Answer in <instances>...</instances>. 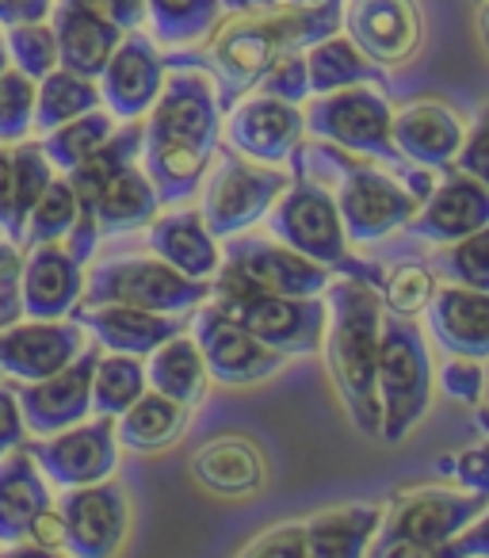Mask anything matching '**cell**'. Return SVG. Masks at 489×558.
<instances>
[{
  "mask_svg": "<svg viewBox=\"0 0 489 558\" xmlns=\"http://www.w3.org/2000/svg\"><path fill=\"white\" fill-rule=\"evenodd\" d=\"M146 116L142 169L157 199L169 207L192 203L222 138V108L210 73L199 65H172Z\"/></svg>",
  "mask_w": 489,
  "mask_h": 558,
  "instance_id": "cell-1",
  "label": "cell"
},
{
  "mask_svg": "<svg viewBox=\"0 0 489 558\" xmlns=\"http://www.w3.org/2000/svg\"><path fill=\"white\" fill-rule=\"evenodd\" d=\"M344 0H326L314 9H268L237 16L233 24H222L210 39L207 58H164V65H203L215 77L218 108L230 111L241 96L257 88L260 73L283 58L288 50H306L310 43L337 35L341 27Z\"/></svg>",
  "mask_w": 489,
  "mask_h": 558,
  "instance_id": "cell-2",
  "label": "cell"
},
{
  "mask_svg": "<svg viewBox=\"0 0 489 558\" xmlns=\"http://www.w3.org/2000/svg\"><path fill=\"white\" fill-rule=\"evenodd\" d=\"M326 295V364L341 402L349 405L352 425L364 436H379L382 410L375 387V360H379V318L382 299L371 283L359 279H329Z\"/></svg>",
  "mask_w": 489,
  "mask_h": 558,
  "instance_id": "cell-3",
  "label": "cell"
},
{
  "mask_svg": "<svg viewBox=\"0 0 489 558\" xmlns=\"http://www.w3.org/2000/svg\"><path fill=\"white\" fill-rule=\"evenodd\" d=\"M288 161L295 165V172H291L283 195L272 203V210L265 215L272 238L283 241L288 248H295V253L318 260L321 268H329L333 276L359 279V283H371V288L379 291L382 268L371 260L352 256L349 238H344V226H341V215H337L333 192L326 187V180L310 177V172L303 169L298 146Z\"/></svg>",
  "mask_w": 489,
  "mask_h": 558,
  "instance_id": "cell-4",
  "label": "cell"
},
{
  "mask_svg": "<svg viewBox=\"0 0 489 558\" xmlns=\"http://www.w3.org/2000/svg\"><path fill=\"white\" fill-rule=\"evenodd\" d=\"M298 157L303 169L318 180H329L337 187L333 203L341 215L344 238L371 245V241L390 238L394 230H402L417 210V195L390 172L375 169L367 161H356L349 149L341 146H314L306 149L298 142Z\"/></svg>",
  "mask_w": 489,
  "mask_h": 558,
  "instance_id": "cell-5",
  "label": "cell"
},
{
  "mask_svg": "<svg viewBox=\"0 0 489 558\" xmlns=\"http://www.w3.org/2000/svg\"><path fill=\"white\" fill-rule=\"evenodd\" d=\"M390 104L382 93H375L371 85H349L333 88V93H318V100L306 108L303 123L314 138L341 146L356 157H375V161L390 165L394 177L409 187L417 199H425L432 192L436 180L428 177V169L405 161L402 149L390 138Z\"/></svg>",
  "mask_w": 489,
  "mask_h": 558,
  "instance_id": "cell-6",
  "label": "cell"
},
{
  "mask_svg": "<svg viewBox=\"0 0 489 558\" xmlns=\"http://www.w3.org/2000/svg\"><path fill=\"white\" fill-rule=\"evenodd\" d=\"M436 367L428 360L425 333L413 318L387 311L379 318V360H375V387H379L382 425L379 436L387 444H402L417 428L432 402Z\"/></svg>",
  "mask_w": 489,
  "mask_h": 558,
  "instance_id": "cell-7",
  "label": "cell"
},
{
  "mask_svg": "<svg viewBox=\"0 0 489 558\" xmlns=\"http://www.w3.org/2000/svg\"><path fill=\"white\" fill-rule=\"evenodd\" d=\"M489 494H451V489H409L390 501L375 532V558H443V547L466 524L486 512Z\"/></svg>",
  "mask_w": 489,
  "mask_h": 558,
  "instance_id": "cell-8",
  "label": "cell"
},
{
  "mask_svg": "<svg viewBox=\"0 0 489 558\" xmlns=\"http://www.w3.org/2000/svg\"><path fill=\"white\" fill-rule=\"evenodd\" d=\"M218 165L207 169V187H203V226L215 238H230L257 226L260 218L272 210V203L288 187V172L280 165H257L249 157H241L233 146H218Z\"/></svg>",
  "mask_w": 489,
  "mask_h": 558,
  "instance_id": "cell-9",
  "label": "cell"
},
{
  "mask_svg": "<svg viewBox=\"0 0 489 558\" xmlns=\"http://www.w3.org/2000/svg\"><path fill=\"white\" fill-rule=\"evenodd\" d=\"M210 299V279H192L161 256H123L88 271L81 303H126L157 314H187Z\"/></svg>",
  "mask_w": 489,
  "mask_h": 558,
  "instance_id": "cell-10",
  "label": "cell"
},
{
  "mask_svg": "<svg viewBox=\"0 0 489 558\" xmlns=\"http://www.w3.org/2000/svg\"><path fill=\"white\" fill-rule=\"evenodd\" d=\"M333 271L295 253L283 241L233 238L222 248V268L210 279V291H260V295H321Z\"/></svg>",
  "mask_w": 489,
  "mask_h": 558,
  "instance_id": "cell-11",
  "label": "cell"
},
{
  "mask_svg": "<svg viewBox=\"0 0 489 558\" xmlns=\"http://www.w3.org/2000/svg\"><path fill=\"white\" fill-rule=\"evenodd\" d=\"M210 303L237 318L260 344L283 356H314L326 337V299L260 295V291H210Z\"/></svg>",
  "mask_w": 489,
  "mask_h": 558,
  "instance_id": "cell-12",
  "label": "cell"
},
{
  "mask_svg": "<svg viewBox=\"0 0 489 558\" xmlns=\"http://www.w3.org/2000/svg\"><path fill=\"white\" fill-rule=\"evenodd\" d=\"M192 337L199 344V356L207 364V375L225 387H253L265 383L283 367V352L260 344L249 329L215 303L199 306L192 318Z\"/></svg>",
  "mask_w": 489,
  "mask_h": 558,
  "instance_id": "cell-13",
  "label": "cell"
},
{
  "mask_svg": "<svg viewBox=\"0 0 489 558\" xmlns=\"http://www.w3.org/2000/svg\"><path fill=\"white\" fill-rule=\"evenodd\" d=\"M47 474V482L70 489L88 486V482L111 478L119 466V440H115V417L96 413V421H77L62 433L42 436L39 444L27 448Z\"/></svg>",
  "mask_w": 489,
  "mask_h": 558,
  "instance_id": "cell-14",
  "label": "cell"
},
{
  "mask_svg": "<svg viewBox=\"0 0 489 558\" xmlns=\"http://www.w3.org/2000/svg\"><path fill=\"white\" fill-rule=\"evenodd\" d=\"M65 520V550L77 558H108L123 547L131 527V501L119 482H88L70 486L58 501Z\"/></svg>",
  "mask_w": 489,
  "mask_h": 558,
  "instance_id": "cell-15",
  "label": "cell"
},
{
  "mask_svg": "<svg viewBox=\"0 0 489 558\" xmlns=\"http://www.w3.org/2000/svg\"><path fill=\"white\" fill-rule=\"evenodd\" d=\"M100 352H103L100 344H93V349L85 344L81 356L70 360L62 372L35 383H20L16 398L27 433L35 436L62 433V428L77 425V421H85L93 413V372Z\"/></svg>",
  "mask_w": 489,
  "mask_h": 558,
  "instance_id": "cell-16",
  "label": "cell"
},
{
  "mask_svg": "<svg viewBox=\"0 0 489 558\" xmlns=\"http://www.w3.org/2000/svg\"><path fill=\"white\" fill-rule=\"evenodd\" d=\"M85 349V329L65 318H20L0 329V372L16 383H35L62 372Z\"/></svg>",
  "mask_w": 489,
  "mask_h": 558,
  "instance_id": "cell-17",
  "label": "cell"
},
{
  "mask_svg": "<svg viewBox=\"0 0 489 558\" xmlns=\"http://www.w3.org/2000/svg\"><path fill=\"white\" fill-rule=\"evenodd\" d=\"M341 24L375 65H405L425 39L417 0H349Z\"/></svg>",
  "mask_w": 489,
  "mask_h": 558,
  "instance_id": "cell-18",
  "label": "cell"
},
{
  "mask_svg": "<svg viewBox=\"0 0 489 558\" xmlns=\"http://www.w3.org/2000/svg\"><path fill=\"white\" fill-rule=\"evenodd\" d=\"M303 111L298 104L276 100V96H241L230 108V123H225V146H233L241 157H249L257 165H283L295 146L303 142Z\"/></svg>",
  "mask_w": 489,
  "mask_h": 558,
  "instance_id": "cell-19",
  "label": "cell"
},
{
  "mask_svg": "<svg viewBox=\"0 0 489 558\" xmlns=\"http://www.w3.org/2000/svg\"><path fill=\"white\" fill-rule=\"evenodd\" d=\"M96 85H100L103 108L115 119H123V123L126 119H142L154 108L157 93L164 85V54L142 32H126L119 39V47L111 50Z\"/></svg>",
  "mask_w": 489,
  "mask_h": 558,
  "instance_id": "cell-20",
  "label": "cell"
},
{
  "mask_svg": "<svg viewBox=\"0 0 489 558\" xmlns=\"http://www.w3.org/2000/svg\"><path fill=\"white\" fill-rule=\"evenodd\" d=\"M443 184H432V192L417 203L413 218L402 226L409 238L432 241V245H448L466 233L489 226V187L474 180L470 172L443 169Z\"/></svg>",
  "mask_w": 489,
  "mask_h": 558,
  "instance_id": "cell-21",
  "label": "cell"
},
{
  "mask_svg": "<svg viewBox=\"0 0 489 558\" xmlns=\"http://www.w3.org/2000/svg\"><path fill=\"white\" fill-rule=\"evenodd\" d=\"M70 318L93 333L100 349L126 356H149L157 344L184 333V314H157L126 303H77Z\"/></svg>",
  "mask_w": 489,
  "mask_h": 558,
  "instance_id": "cell-22",
  "label": "cell"
},
{
  "mask_svg": "<svg viewBox=\"0 0 489 558\" xmlns=\"http://www.w3.org/2000/svg\"><path fill=\"white\" fill-rule=\"evenodd\" d=\"M81 295H85V264L62 241L32 245L20 268L24 318H70Z\"/></svg>",
  "mask_w": 489,
  "mask_h": 558,
  "instance_id": "cell-23",
  "label": "cell"
},
{
  "mask_svg": "<svg viewBox=\"0 0 489 558\" xmlns=\"http://www.w3.org/2000/svg\"><path fill=\"white\" fill-rule=\"evenodd\" d=\"M390 138L402 149L405 161L420 169H451L459 146H463V123L448 104L417 100L390 116Z\"/></svg>",
  "mask_w": 489,
  "mask_h": 558,
  "instance_id": "cell-24",
  "label": "cell"
},
{
  "mask_svg": "<svg viewBox=\"0 0 489 558\" xmlns=\"http://www.w3.org/2000/svg\"><path fill=\"white\" fill-rule=\"evenodd\" d=\"M50 27H54V43H58V65L93 81L103 73L111 50L126 35L115 24H108L103 16L88 12L85 4H77V0H54Z\"/></svg>",
  "mask_w": 489,
  "mask_h": 558,
  "instance_id": "cell-25",
  "label": "cell"
},
{
  "mask_svg": "<svg viewBox=\"0 0 489 558\" xmlns=\"http://www.w3.org/2000/svg\"><path fill=\"white\" fill-rule=\"evenodd\" d=\"M428 326L432 337L455 356L489 360V295L474 288H436L428 303Z\"/></svg>",
  "mask_w": 489,
  "mask_h": 558,
  "instance_id": "cell-26",
  "label": "cell"
},
{
  "mask_svg": "<svg viewBox=\"0 0 489 558\" xmlns=\"http://www.w3.org/2000/svg\"><path fill=\"white\" fill-rule=\"evenodd\" d=\"M146 241L154 256H161L164 264L192 279H215L222 268V248H218L215 233L203 226L199 210H172V215L154 218Z\"/></svg>",
  "mask_w": 489,
  "mask_h": 558,
  "instance_id": "cell-27",
  "label": "cell"
},
{
  "mask_svg": "<svg viewBox=\"0 0 489 558\" xmlns=\"http://www.w3.org/2000/svg\"><path fill=\"white\" fill-rule=\"evenodd\" d=\"M50 505L54 497H50L47 474L39 471L32 451L24 444L4 451L0 456V543H24L32 520Z\"/></svg>",
  "mask_w": 489,
  "mask_h": 558,
  "instance_id": "cell-28",
  "label": "cell"
},
{
  "mask_svg": "<svg viewBox=\"0 0 489 558\" xmlns=\"http://www.w3.org/2000/svg\"><path fill=\"white\" fill-rule=\"evenodd\" d=\"M192 474L218 497H249L265 486V459L245 436H218L195 451Z\"/></svg>",
  "mask_w": 489,
  "mask_h": 558,
  "instance_id": "cell-29",
  "label": "cell"
},
{
  "mask_svg": "<svg viewBox=\"0 0 489 558\" xmlns=\"http://www.w3.org/2000/svg\"><path fill=\"white\" fill-rule=\"evenodd\" d=\"M93 210L100 238H115V233H131L154 222L157 210H161V199H157L146 169H138V161H131L100 187Z\"/></svg>",
  "mask_w": 489,
  "mask_h": 558,
  "instance_id": "cell-30",
  "label": "cell"
},
{
  "mask_svg": "<svg viewBox=\"0 0 489 558\" xmlns=\"http://www.w3.org/2000/svg\"><path fill=\"white\" fill-rule=\"evenodd\" d=\"M207 379L210 375H207V364H203V356H199L195 337L176 333L149 352L146 383L154 390H161L164 398H172V402L187 405V410L207 398Z\"/></svg>",
  "mask_w": 489,
  "mask_h": 558,
  "instance_id": "cell-31",
  "label": "cell"
},
{
  "mask_svg": "<svg viewBox=\"0 0 489 558\" xmlns=\"http://www.w3.org/2000/svg\"><path fill=\"white\" fill-rule=\"evenodd\" d=\"M187 428V405L164 398L161 390H146L138 402H131L115 417V440L119 448L131 451H161L184 436Z\"/></svg>",
  "mask_w": 489,
  "mask_h": 558,
  "instance_id": "cell-32",
  "label": "cell"
},
{
  "mask_svg": "<svg viewBox=\"0 0 489 558\" xmlns=\"http://www.w3.org/2000/svg\"><path fill=\"white\" fill-rule=\"evenodd\" d=\"M379 505H349L306 520V558H359L379 532Z\"/></svg>",
  "mask_w": 489,
  "mask_h": 558,
  "instance_id": "cell-33",
  "label": "cell"
},
{
  "mask_svg": "<svg viewBox=\"0 0 489 558\" xmlns=\"http://www.w3.org/2000/svg\"><path fill=\"white\" fill-rule=\"evenodd\" d=\"M306 54V77H310V93H333V88L349 85H390V77L359 54V47L344 35H326V39L310 43Z\"/></svg>",
  "mask_w": 489,
  "mask_h": 558,
  "instance_id": "cell-34",
  "label": "cell"
},
{
  "mask_svg": "<svg viewBox=\"0 0 489 558\" xmlns=\"http://www.w3.org/2000/svg\"><path fill=\"white\" fill-rule=\"evenodd\" d=\"M100 85L93 77L54 65L47 77L35 81V131L47 134L70 119L85 116V111L100 108Z\"/></svg>",
  "mask_w": 489,
  "mask_h": 558,
  "instance_id": "cell-35",
  "label": "cell"
},
{
  "mask_svg": "<svg viewBox=\"0 0 489 558\" xmlns=\"http://www.w3.org/2000/svg\"><path fill=\"white\" fill-rule=\"evenodd\" d=\"M111 131H115V116L100 104V108H93V111H85V116L70 119V123L54 126V131H47L39 146L58 172H70V169H77L88 154H96V149L111 138Z\"/></svg>",
  "mask_w": 489,
  "mask_h": 558,
  "instance_id": "cell-36",
  "label": "cell"
},
{
  "mask_svg": "<svg viewBox=\"0 0 489 558\" xmlns=\"http://www.w3.org/2000/svg\"><path fill=\"white\" fill-rule=\"evenodd\" d=\"M222 4L218 0H146V20L154 24V39L164 47H187L215 32Z\"/></svg>",
  "mask_w": 489,
  "mask_h": 558,
  "instance_id": "cell-37",
  "label": "cell"
},
{
  "mask_svg": "<svg viewBox=\"0 0 489 558\" xmlns=\"http://www.w3.org/2000/svg\"><path fill=\"white\" fill-rule=\"evenodd\" d=\"M146 364L142 356H126V352H108L96 360L93 372V413L103 417H119L131 402L146 395Z\"/></svg>",
  "mask_w": 489,
  "mask_h": 558,
  "instance_id": "cell-38",
  "label": "cell"
},
{
  "mask_svg": "<svg viewBox=\"0 0 489 558\" xmlns=\"http://www.w3.org/2000/svg\"><path fill=\"white\" fill-rule=\"evenodd\" d=\"M77 222V195H73L70 180L54 177L42 195L35 199V207L27 210V222H24V241L20 245H47V241H65V233L73 230Z\"/></svg>",
  "mask_w": 489,
  "mask_h": 558,
  "instance_id": "cell-39",
  "label": "cell"
},
{
  "mask_svg": "<svg viewBox=\"0 0 489 558\" xmlns=\"http://www.w3.org/2000/svg\"><path fill=\"white\" fill-rule=\"evenodd\" d=\"M432 295H436L432 264L402 260V264H394V268H382L379 299L387 303V311L402 314V318H417L420 311H428Z\"/></svg>",
  "mask_w": 489,
  "mask_h": 558,
  "instance_id": "cell-40",
  "label": "cell"
},
{
  "mask_svg": "<svg viewBox=\"0 0 489 558\" xmlns=\"http://www.w3.org/2000/svg\"><path fill=\"white\" fill-rule=\"evenodd\" d=\"M432 271L448 276L459 288H474L489 295V226L459 241H448V248L432 256Z\"/></svg>",
  "mask_w": 489,
  "mask_h": 558,
  "instance_id": "cell-41",
  "label": "cell"
},
{
  "mask_svg": "<svg viewBox=\"0 0 489 558\" xmlns=\"http://www.w3.org/2000/svg\"><path fill=\"white\" fill-rule=\"evenodd\" d=\"M4 47H9V65H16V70L27 73L32 81L47 77V73L58 65L54 27H50L47 20H24V24H9Z\"/></svg>",
  "mask_w": 489,
  "mask_h": 558,
  "instance_id": "cell-42",
  "label": "cell"
},
{
  "mask_svg": "<svg viewBox=\"0 0 489 558\" xmlns=\"http://www.w3.org/2000/svg\"><path fill=\"white\" fill-rule=\"evenodd\" d=\"M35 131V81L16 65L0 73V142H24Z\"/></svg>",
  "mask_w": 489,
  "mask_h": 558,
  "instance_id": "cell-43",
  "label": "cell"
},
{
  "mask_svg": "<svg viewBox=\"0 0 489 558\" xmlns=\"http://www.w3.org/2000/svg\"><path fill=\"white\" fill-rule=\"evenodd\" d=\"M257 88L265 96H276V100L303 104L306 96H310V77H306V54L303 50H288L283 58H276V62L260 73Z\"/></svg>",
  "mask_w": 489,
  "mask_h": 558,
  "instance_id": "cell-44",
  "label": "cell"
},
{
  "mask_svg": "<svg viewBox=\"0 0 489 558\" xmlns=\"http://www.w3.org/2000/svg\"><path fill=\"white\" fill-rule=\"evenodd\" d=\"M436 383L440 390L451 398V402H466V405H481V390H486V367L474 356H455L443 360L440 372H436Z\"/></svg>",
  "mask_w": 489,
  "mask_h": 558,
  "instance_id": "cell-45",
  "label": "cell"
},
{
  "mask_svg": "<svg viewBox=\"0 0 489 558\" xmlns=\"http://www.w3.org/2000/svg\"><path fill=\"white\" fill-rule=\"evenodd\" d=\"M440 474H451L459 486H466L470 494H489V440L470 444L459 456H448L436 463Z\"/></svg>",
  "mask_w": 489,
  "mask_h": 558,
  "instance_id": "cell-46",
  "label": "cell"
},
{
  "mask_svg": "<svg viewBox=\"0 0 489 558\" xmlns=\"http://www.w3.org/2000/svg\"><path fill=\"white\" fill-rule=\"evenodd\" d=\"M20 268L24 253L12 241H0V329L24 318V299H20Z\"/></svg>",
  "mask_w": 489,
  "mask_h": 558,
  "instance_id": "cell-47",
  "label": "cell"
},
{
  "mask_svg": "<svg viewBox=\"0 0 489 558\" xmlns=\"http://www.w3.org/2000/svg\"><path fill=\"white\" fill-rule=\"evenodd\" d=\"M451 165H455L459 172H470L474 180H481V184L489 187V104L478 111V119H474V131L463 134V146H459Z\"/></svg>",
  "mask_w": 489,
  "mask_h": 558,
  "instance_id": "cell-48",
  "label": "cell"
},
{
  "mask_svg": "<svg viewBox=\"0 0 489 558\" xmlns=\"http://www.w3.org/2000/svg\"><path fill=\"white\" fill-rule=\"evenodd\" d=\"M249 558H306V527L303 524H283L265 532L260 539H253L249 547L241 550Z\"/></svg>",
  "mask_w": 489,
  "mask_h": 558,
  "instance_id": "cell-49",
  "label": "cell"
},
{
  "mask_svg": "<svg viewBox=\"0 0 489 558\" xmlns=\"http://www.w3.org/2000/svg\"><path fill=\"white\" fill-rule=\"evenodd\" d=\"M0 238L20 245L24 226L16 218V187H12V149H0Z\"/></svg>",
  "mask_w": 489,
  "mask_h": 558,
  "instance_id": "cell-50",
  "label": "cell"
},
{
  "mask_svg": "<svg viewBox=\"0 0 489 558\" xmlns=\"http://www.w3.org/2000/svg\"><path fill=\"white\" fill-rule=\"evenodd\" d=\"M77 4L115 24L119 32H138L146 24V0H77Z\"/></svg>",
  "mask_w": 489,
  "mask_h": 558,
  "instance_id": "cell-51",
  "label": "cell"
},
{
  "mask_svg": "<svg viewBox=\"0 0 489 558\" xmlns=\"http://www.w3.org/2000/svg\"><path fill=\"white\" fill-rule=\"evenodd\" d=\"M27 440V425H24V413H20V398L12 387L0 383V456Z\"/></svg>",
  "mask_w": 489,
  "mask_h": 558,
  "instance_id": "cell-52",
  "label": "cell"
},
{
  "mask_svg": "<svg viewBox=\"0 0 489 558\" xmlns=\"http://www.w3.org/2000/svg\"><path fill=\"white\" fill-rule=\"evenodd\" d=\"M24 543H32L35 550H42V555H50V550H65V520L62 512L50 505V509H42L39 517L32 520V527H27Z\"/></svg>",
  "mask_w": 489,
  "mask_h": 558,
  "instance_id": "cell-53",
  "label": "cell"
},
{
  "mask_svg": "<svg viewBox=\"0 0 489 558\" xmlns=\"http://www.w3.org/2000/svg\"><path fill=\"white\" fill-rule=\"evenodd\" d=\"M443 558H489V505L474 524H466L463 532L443 547Z\"/></svg>",
  "mask_w": 489,
  "mask_h": 558,
  "instance_id": "cell-54",
  "label": "cell"
},
{
  "mask_svg": "<svg viewBox=\"0 0 489 558\" xmlns=\"http://www.w3.org/2000/svg\"><path fill=\"white\" fill-rule=\"evenodd\" d=\"M54 0H0V24H24V20H47Z\"/></svg>",
  "mask_w": 489,
  "mask_h": 558,
  "instance_id": "cell-55",
  "label": "cell"
},
{
  "mask_svg": "<svg viewBox=\"0 0 489 558\" xmlns=\"http://www.w3.org/2000/svg\"><path fill=\"white\" fill-rule=\"evenodd\" d=\"M222 12H233V16H249V12H268L276 9L280 0H218Z\"/></svg>",
  "mask_w": 489,
  "mask_h": 558,
  "instance_id": "cell-56",
  "label": "cell"
},
{
  "mask_svg": "<svg viewBox=\"0 0 489 558\" xmlns=\"http://www.w3.org/2000/svg\"><path fill=\"white\" fill-rule=\"evenodd\" d=\"M478 35H481V47L489 50V0L478 4Z\"/></svg>",
  "mask_w": 489,
  "mask_h": 558,
  "instance_id": "cell-57",
  "label": "cell"
},
{
  "mask_svg": "<svg viewBox=\"0 0 489 558\" xmlns=\"http://www.w3.org/2000/svg\"><path fill=\"white\" fill-rule=\"evenodd\" d=\"M9 70V47H4V35H0V73Z\"/></svg>",
  "mask_w": 489,
  "mask_h": 558,
  "instance_id": "cell-58",
  "label": "cell"
},
{
  "mask_svg": "<svg viewBox=\"0 0 489 558\" xmlns=\"http://www.w3.org/2000/svg\"><path fill=\"white\" fill-rule=\"evenodd\" d=\"M288 4H298V9H314V4H326V0H288Z\"/></svg>",
  "mask_w": 489,
  "mask_h": 558,
  "instance_id": "cell-59",
  "label": "cell"
},
{
  "mask_svg": "<svg viewBox=\"0 0 489 558\" xmlns=\"http://www.w3.org/2000/svg\"><path fill=\"white\" fill-rule=\"evenodd\" d=\"M478 421H481V428H486V436H489V410H481Z\"/></svg>",
  "mask_w": 489,
  "mask_h": 558,
  "instance_id": "cell-60",
  "label": "cell"
},
{
  "mask_svg": "<svg viewBox=\"0 0 489 558\" xmlns=\"http://www.w3.org/2000/svg\"><path fill=\"white\" fill-rule=\"evenodd\" d=\"M481 402H489V372H486V390H481Z\"/></svg>",
  "mask_w": 489,
  "mask_h": 558,
  "instance_id": "cell-61",
  "label": "cell"
},
{
  "mask_svg": "<svg viewBox=\"0 0 489 558\" xmlns=\"http://www.w3.org/2000/svg\"><path fill=\"white\" fill-rule=\"evenodd\" d=\"M470 4H481V0H470Z\"/></svg>",
  "mask_w": 489,
  "mask_h": 558,
  "instance_id": "cell-62",
  "label": "cell"
}]
</instances>
